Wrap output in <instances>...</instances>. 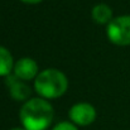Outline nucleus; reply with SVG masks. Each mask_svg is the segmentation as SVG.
I'll use <instances>...</instances> for the list:
<instances>
[{
  "label": "nucleus",
  "instance_id": "39448f33",
  "mask_svg": "<svg viewBox=\"0 0 130 130\" xmlns=\"http://www.w3.org/2000/svg\"><path fill=\"white\" fill-rule=\"evenodd\" d=\"M14 75L23 81L33 80L38 76V64L32 58H20L14 64Z\"/></svg>",
  "mask_w": 130,
  "mask_h": 130
},
{
  "label": "nucleus",
  "instance_id": "9b49d317",
  "mask_svg": "<svg viewBox=\"0 0 130 130\" xmlns=\"http://www.w3.org/2000/svg\"><path fill=\"white\" fill-rule=\"evenodd\" d=\"M10 130H25V129H24V128H23V129H22V128H14V129H10Z\"/></svg>",
  "mask_w": 130,
  "mask_h": 130
},
{
  "label": "nucleus",
  "instance_id": "20e7f679",
  "mask_svg": "<svg viewBox=\"0 0 130 130\" xmlns=\"http://www.w3.org/2000/svg\"><path fill=\"white\" fill-rule=\"evenodd\" d=\"M70 119L73 124L80 126H87L96 119V110L88 102H78L70 109Z\"/></svg>",
  "mask_w": 130,
  "mask_h": 130
},
{
  "label": "nucleus",
  "instance_id": "f257e3e1",
  "mask_svg": "<svg viewBox=\"0 0 130 130\" xmlns=\"http://www.w3.org/2000/svg\"><path fill=\"white\" fill-rule=\"evenodd\" d=\"M54 116L52 105L43 97H33L20 109V123L25 130H47Z\"/></svg>",
  "mask_w": 130,
  "mask_h": 130
},
{
  "label": "nucleus",
  "instance_id": "0eeeda50",
  "mask_svg": "<svg viewBox=\"0 0 130 130\" xmlns=\"http://www.w3.org/2000/svg\"><path fill=\"white\" fill-rule=\"evenodd\" d=\"M92 19L97 24H109L112 20V10L106 4H97L92 8Z\"/></svg>",
  "mask_w": 130,
  "mask_h": 130
},
{
  "label": "nucleus",
  "instance_id": "7ed1b4c3",
  "mask_svg": "<svg viewBox=\"0 0 130 130\" xmlns=\"http://www.w3.org/2000/svg\"><path fill=\"white\" fill-rule=\"evenodd\" d=\"M107 38L116 45H130V15L114 18L106 28Z\"/></svg>",
  "mask_w": 130,
  "mask_h": 130
},
{
  "label": "nucleus",
  "instance_id": "6e6552de",
  "mask_svg": "<svg viewBox=\"0 0 130 130\" xmlns=\"http://www.w3.org/2000/svg\"><path fill=\"white\" fill-rule=\"evenodd\" d=\"M14 64L11 53L0 45V77H8L14 70Z\"/></svg>",
  "mask_w": 130,
  "mask_h": 130
},
{
  "label": "nucleus",
  "instance_id": "f03ea898",
  "mask_svg": "<svg viewBox=\"0 0 130 130\" xmlns=\"http://www.w3.org/2000/svg\"><path fill=\"white\" fill-rule=\"evenodd\" d=\"M68 80L63 72L56 68H47L38 73L34 81L36 92L43 99H58L67 91Z\"/></svg>",
  "mask_w": 130,
  "mask_h": 130
},
{
  "label": "nucleus",
  "instance_id": "1a4fd4ad",
  "mask_svg": "<svg viewBox=\"0 0 130 130\" xmlns=\"http://www.w3.org/2000/svg\"><path fill=\"white\" fill-rule=\"evenodd\" d=\"M52 130H78L76 128V125L73 123H68V121H62L58 123Z\"/></svg>",
  "mask_w": 130,
  "mask_h": 130
},
{
  "label": "nucleus",
  "instance_id": "423d86ee",
  "mask_svg": "<svg viewBox=\"0 0 130 130\" xmlns=\"http://www.w3.org/2000/svg\"><path fill=\"white\" fill-rule=\"evenodd\" d=\"M6 85L9 87L10 96L17 101H24L30 96V87L25 82H23V80L18 78L15 75H9L6 77Z\"/></svg>",
  "mask_w": 130,
  "mask_h": 130
},
{
  "label": "nucleus",
  "instance_id": "9d476101",
  "mask_svg": "<svg viewBox=\"0 0 130 130\" xmlns=\"http://www.w3.org/2000/svg\"><path fill=\"white\" fill-rule=\"evenodd\" d=\"M20 1H23V3H25V4H39V3L43 1V0H20Z\"/></svg>",
  "mask_w": 130,
  "mask_h": 130
}]
</instances>
